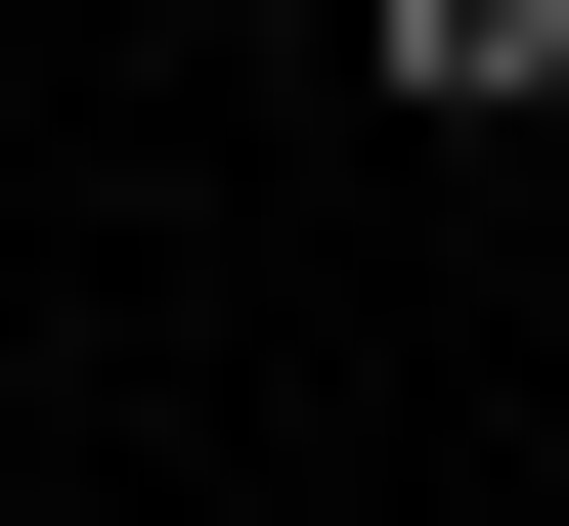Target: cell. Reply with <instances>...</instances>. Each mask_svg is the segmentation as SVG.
Segmentation results:
<instances>
[{"label": "cell", "instance_id": "obj_1", "mask_svg": "<svg viewBox=\"0 0 569 526\" xmlns=\"http://www.w3.org/2000/svg\"><path fill=\"white\" fill-rule=\"evenodd\" d=\"M395 44V132H569V0H351Z\"/></svg>", "mask_w": 569, "mask_h": 526}]
</instances>
